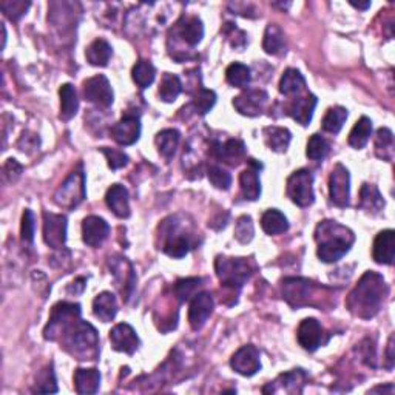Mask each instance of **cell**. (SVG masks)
Masks as SVG:
<instances>
[{
	"mask_svg": "<svg viewBox=\"0 0 395 395\" xmlns=\"http://www.w3.org/2000/svg\"><path fill=\"white\" fill-rule=\"evenodd\" d=\"M306 380V374L302 372L301 369H295L292 372L282 374L278 377V380L273 381L275 385H280V389L276 391H286V392H302V387H298V385H305Z\"/></svg>",
	"mask_w": 395,
	"mask_h": 395,
	"instance_id": "b9f144b4",
	"label": "cell"
},
{
	"mask_svg": "<svg viewBox=\"0 0 395 395\" xmlns=\"http://www.w3.org/2000/svg\"><path fill=\"white\" fill-rule=\"evenodd\" d=\"M180 35L182 37V41L189 44L190 47H196L204 37V25L201 22V19L196 16L186 19V22H184V25H181L180 28Z\"/></svg>",
	"mask_w": 395,
	"mask_h": 395,
	"instance_id": "d590c367",
	"label": "cell"
},
{
	"mask_svg": "<svg viewBox=\"0 0 395 395\" xmlns=\"http://www.w3.org/2000/svg\"><path fill=\"white\" fill-rule=\"evenodd\" d=\"M285 32L278 25L271 23L267 25L264 31V39H262V48L267 55H280L285 50Z\"/></svg>",
	"mask_w": 395,
	"mask_h": 395,
	"instance_id": "e575fe53",
	"label": "cell"
},
{
	"mask_svg": "<svg viewBox=\"0 0 395 395\" xmlns=\"http://www.w3.org/2000/svg\"><path fill=\"white\" fill-rule=\"evenodd\" d=\"M102 153L107 157V162H108V167L111 170H117V168H122L128 164V156L122 153L119 150H115V148H108V147H102L101 148Z\"/></svg>",
	"mask_w": 395,
	"mask_h": 395,
	"instance_id": "816d5d0a",
	"label": "cell"
},
{
	"mask_svg": "<svg viewBox=\"0 0 395 395\" xmlns=\"http://www.w3.org/2000/svg\"><path fill=\"white\" fill-rule=\"evenodd\" d=\"M79 320H81V306L75 302H59L52 307L44 337L47 340H57L61 335L67 334Z\"/></svg>",
	"mask_w": 395,
	"mask_h": 395,
	"instance_id": "8992f818",
	"label": "cell"
},
{
	"mask_svg": "<svg viewBox=\"0 0 395 395\" xmlns=\"http://www.w3.org/2000/svg\"><path fill=\"white\" fill-rule=\"evenodd\" d=\"M35 215L30 209H26L22 216V224H21V236L23 242H28V244H32L35 241Z\"/></svg>",
	"mask_w": 395,
	"mask_h": 395,
	"instance_id": "f907efd6",
	"label": "cell"
},
{
	"mask_svg": "<svg viewBox=\"0 0 395 395\" xmlns=\"http://www.w3.org/2000/svg\"><path fill=\"white\" fill-rule=\"evenodd\" d=\"M371 394H375V392H387V394H392L394 392V386L392 385H387V386H377V387H374V389L369 391Z\"/></svg>",
	"mask_w": 395,
	"mask_h": 395,
	"instance_id": "11a10c76",
	"label": "cell"
},
{
	"mask_svg": "<svg viewBox=\"0 0 395 395\" xmlns=\"http://www.w3.org/2000/svg\"><path fill=\"white\" fill-rule=\"evenodd\" d=\"M269 95L264 90H247L242 91L240 96L233 99V107L238 110V113L255 117L260 116L264 110V105L267 104Z\"/></svg>",
	"mask_w": 395,
	"mask_h": 395,
	"instance_id": "5bb4252c",
	"label": "cell"
},
{
	"mask_svg": "<svg viewBox=\"0 0 395 395\" xmlns=\"http://www.w3.org/2000/svg\"><path fill=\"white\" fill-rule=\"evenodd\" d=\"M347 110L345 107H334L329 108L327 113L322 119V130L327 131V133H338V131L343 128V125L347 119Z\"/></svg>",
	"mask_w": 395,
	"mask_h": 395,
	"instance_id": "ab89813d",
	"label": "cell"
},
{
	"mask_svg": "<svg viewBox=\"0 0 395 395\" xmlns=\"http://www.w3.org/2000/svg\"><path fill=\"white\" fill-rule=\"evenodd\" d=\"M360 209L367 215H380L385 209V200L374 184H363L360 190Z\"/></svg>",
	"mask_w": 395,
	"mask_h": 395,
	"instance_id": "cb8c5ba5",
	"label": "cell"
},
{
	"mask_svg": "<svg viewBox=\"0 0 395 395\" xmlns=\"http://www.w3.org/2000/svg\"><path fill=\"white\" fill-rule=\"evenodd\" d=\"M386 295L387 285L383 276L377 272L367 271L349 293L346 306L355 317L371 320L380 312Z\"/></svg>",
	"mask_w": 395,
	"mask_h": 395,
	"instance_id": "6da1fadb",
	"label": "cell"
},
{
	"mask_svg": "<svg viewBox=\"0 0 395 395\" xmlns=\"http://www.w3.org/2000/svg\"><path fill=\"white\" fill-rule=\"evenodd\" d=\"M202 280L201 278H182V280H177L176 281V286H175V293L177 296V300L181 302L187 301L190 298H193V296L198 293V287L201 286Z\"/></svg>",
	"mask_w": 395,
	"mask_h": 395,
	"instance_id": "ee69618b",
	"label": "cell"
},
{
	"mask_svg": "<svg viewBox=\"0 0 395 395\" xmlns=\"http://www.w3.org/2000/svg\"><path fill=\"white\" fill-rule=\"evenodd\" d=\"M93 314L95 317L104 322L113 321L117 314L116 296L111 292L99 293L93 300Z\"/></svg>",
	"mask_w": 395,
	"mask_h": 395,
	"instance_id": "484cf974",
	"label": "cell"
},
{
	"mask_svg": "<svg viewBox=\"0 0 395 395\" xmlns=\"http://www.w3.org/2000/svg\"><path fill=\"white\" fill-rule=\"evenodd\" d=\"M216 102V93L213 90H206L202 88L200 93L196 95L193 105H195V110L198 111L200 115H207L210 110L213 108V105Z\"/></svg>",
	"mask_w": 395,
	"mask_h": 395,
	"instance_id": "681fc988",
	"label": "cell"
},
{
	"mask_svg": "<svg viewBox=\"0 0 395 395\" xmlns=\"http://www.w3.org/2000/svg\"><path fill=\"white\" fill-rule=\"evenodd\" d=\"M59 96H61V119L70 121L75 117L79 110V101L76 90L71 84H64L61 90H59Z\"/></svg>",
	"mask_w": 395,
	"mask_h": 395,
	"instance_id": "1f68e13d",
	"label": "cell"
},
{
	"mask_svg": "<svg viewBox=\"0 0 395 395\" xmlns=\"http://www.w3.org/2000/svg\"><path fill=\"white\" fill-rule=\"evenodd\" d=\"M75 386L77 394H96L101 386V374L97 369L91 367V369H79L75 372Z\"/></svg>",
	"mask_w": 395,
	"mask_h": 395,
	"instance_id": "4316f807",
	"label": "cell"
},
{
	"mask_svg": "<svg viewBox=\"0 0 395 395\" xmlns=\"http://www.w3.org/2000/svg\"><path fill=\"white\" fill-rule=\"evenodd\" d=\"M386 369L387 371L394 369V335L389 337V343H387L386 349Z\"/></svg>",
	"mask_w": 395,
	"mask_h": 395,
	"instance_id": "db71d44e",
	"label": "cell"
},
{
	"mask_svg": "<svg viewBox=\"0 0 395 395\" xmlns=\"http://www.w3.org/2000/svg\"><path fill=\"white\" fill-rule=\"evenodd\" d=\"M105 202H107L108 209L113 212L117 218L125 220L130 216V200L127 189L121 184H113L108 189L107 195H105Z\"/></svg>",
	"mask_w": 395,
	"mask_h": 395,
	"instance_id": "7402d4cb",
	"label": "cell"
},
{
	"mask_svg": "<svg viewBox=\"0 0 395 395\" xmlns=\"http://www.w3.org/2000/svg\"><path fill=\"white\" fill-rule=\"evenodd\" d=\"M85 196H87V190H85V173L82 166H79V168L71 172L67 176V180L61 184V187L56 190L55 202L59 207L75 209L85 200Z\"/></svg>",
	"mask_w": 395,
	"mask_h": 395,
	"instance_id": "52a82bcc",
	"label": "cell"
},
{
	"mask_svg": "<svg viewBox=\"0 0 395 395\" xmlns=\"http://www.w3.org/2000/svg\"><path fill=\"white\" fill-rule=\"evenodd\" d=\"M261 227L267 235H280L287 232L289 222L285 215L276 209H269L267 212L262 215L261 218Z\"/></svg>",
	"mask_w": 395,
	"mask_h": 395,
	"instance_id": "836d02e7",
	"label": "cell"
},
{
	"mask_svg": "<svg viewBox=\"0 0 395 395\" xmlns=\"http://www.w3.org/2000/svg\"><path fill=\"white\" fill-rule=\"evenodd\" d=\"M317 255L322 262H337L351 250L355 235L351 229L341 226L337 221H321L315 229Z\"/></svg>",
	"mask_w": 395,
	"mask_h": 395,
	"instance_id": "7a4b0ae2",
	"label": "cell"
},
{
	"mask_svg": "<svg viewBox=\"0 0 395 395\" xmlns=\"http://www.w3.org/2000/svg\"><path fill=\"white\" fill-rule=\"evenodd\" d=\"M162 252L172 258H184L193 249V235L187 230L184 232L182 224L176 222V218H168L162 222Z\"/></svg>",
	"mask_w": 395,
	"mask_h": 395,
	"instance_id": "5b68a950",
	"label": "cell"
},
{
	"mask_svg": "<svg viewBox=\"0 0 395 395\" xmlns=\"http://www.w3.org/2000/svg\"><path fill=\"white\" fill-rule=\"evenodd\" d=\"M30 2H23V0H3L0 3V8H2L5 16L10 17L11 21H19L25 15L26 10L30 8Z\"/></svg>",
	"mask_w": 395,
	"mask_h": 395,
	"instance_id": "c3c4849f",
	"label": "cell"
},
{
	"mask_svg": "<svg viewBox=\"0 0 395 395\" xmlns=\"http://www.w3.org/2000/svg\"><path fill=\"white\" fill-rule=\"evenodd\" d=\"M207 177L209 181L220 190H229L230 186H232V176H230V173L226 172L222 167L216 166V164L209 166Z\"/></svg>",
	"mask_w": 395,
	"mask_h": 395,
	"instance_id": "bcb514c9",
	"label": "cell"
},
{
	"mask_svg": "<svg viewBox=\"0 0 395 395\" xmlns=\"http://www.w3.org/2000/svg\"><path fill=\"white\" fill-rule=\"evenodd\" d=\"M296 335H298L300 346L309 352H315L320 346L326 343L325 331H322L321 325L315 318L302 320Z\"/></svg>",
	"mask_w": 395,
	"mask_h": 395,
	"instance_id": "e0dca14e",
	"label": "cell"
},
{
	"mask_svg": "<svg viewBox=\"0 0 395 395\" xmlns=\"http://www.w3.org/2000/svg\"><path fill=\"white\" fill-rule=\"evenodd\" d=\"M111 52H113V50H111V45L107 41L96 39L88 45L87 51H85V57L95 67H107Z\"/></svg>",
	"mask_w": 395,
	"mask_h": 395,
	"instance_id": "f546056e",
	"label": "cell"
},
{
	"mask_svg": "<svg viewBox=\"0 0 395 395\" xmlns=\"http://www.w3.org/2000/svg\"><path fill=\"white\" fill-rule=\"evenodd\" d=\"M226 79L232 87L244 88L249 85L252 76H250V68L247 65L235 62L232 65H229V68L226 70Z\"/></svg>",
	"mask_w": 395,
	"mask_h": 395,
	"instance_id": "60d3db41",
	"label": "cell"
},
{
	"mask_svg": "<svg viewBox=\"0 0 395 395\" xmlns=\"http://www.w3.org/2000/svg\"><path fill=\"white\" fill-rule=\"evenodd\" d=\"M182 91V84L176 75L166 73L160 84V97L164 102H175Z\"/></svg>",
	"mask_w": 395,
	"mask_h": 395,
	"instance_id": "74e56055",
	"label": "cell"
},
{
	"mask_svg": "<svg viewBox=\"0 0 395 395\" xmlns=\"http://www.w3.org/2000/svg\"><path fill=\"white\" fill-rule=\"evenodd\" d=\"M255 235V227H253V221L250 218L249 215H242L238 218L235 224V238L238 240L241 244H247L253 240Z\"/></svg>",
	"mask_w": 395,
	"mask_h": 395,
	"instance_id": "f6af8a7d",
	"label": "cell"
},
{
	"mask_svg": "<svg viewBox=\"0 0 395 395\" xmlns=\"http://www.w3.org/2000/svg\"><path fill=\"white\" fill-rule=\"evenodd\" d=\"M329 150H331V146H329V142L325 139V137H322L321 135H312L311 139H309L307 142L306 155L309 160L321 161L327 156Z\"/></svg>",
	"mask_w": 395,
	"mask_h": 395,
	"instance_id": "7bdbcfd3",
	"label": "cell"
},
{
	"mask_svg": "<svg viewBox=\"0 0 395 395\" xmlns=\"http://www.w3.org/2000/svg\"><path fill=\"white\" fill-rule=\"evenodd\" d=\"M215 271L221 281V286L227 289H241L253 273L252 262L246 258H227L218 256L215 261Z\"/></svg>",
	"mask_w": 395,
	"mask_h": 395,
	"instance_id": "277c9868",
	"label": "cell"
},
{
	"mask_svg": "<svg viewBox=\"0 0 395 395\" xmlns=\"http://www.w3.org/2000/svg\"><path fill=\"white\" fill-rule=\"evenodd\" d=\"M110 343L115 351L131 355L136 352L137 346H139V338H137L133 327L127 322H121V325H116L110 331Z\"/></svg>",
	"mask_w": 395,
	"mask_h": 395,
	"instance_id": "ac0fdd59",
	"label": "cell"
},
{
	"mask_svg": "<svg viewBox=\"0 0 395 395\" xmlns=\"http://www.w3.org/2000/svg\"><path fill=\"white\" fill-rule=\"evenodd\" d=\"M374 261L378 264L391 266L395 256V233L392 229L383 230L377 235L372 247Z\"/></svg>",
	"mask_w": 395,
	"mask_h": 395,
	"instance_id": "44dd1931",
	"label": "cell"
},
{
	"mask_svg": "<svg viewBox=\"0 0 395 395\" xmlns=\"http://www.w3.org/2000/svg\"><path fill=\"white\" fill-rule=\"evenodd\" d=\"M375 151L385 161H392L394 156V135L389 128H380L375 136Z\"/></svg>",
	"mask_w": 395,
	"mask_h": 395,
	"instance_id": "f35d334b",
	"label": "cell"
},
{
	"mask_svg": "<svg viewBox=\"0 0 395 395\" xmlns=\"http://www.w3.org/2000/svg\"><path fill=\"white\" fill-rule=\"evenodd\" d=\"M57 385H56V377L52 367L48 366L47 369H44L37 377L36 387L32 389V392H41V394H48V392H57Z\"/></svg>",
	"mask_w": 395,
	"mask_h": 395,
	"instance_id": "7dc6e473",
	"label": "cell"
},
{
	"mask_svg": "<svg viewBox=\"0 0 395 395\" xmlns=\"http://www.w3.org/2000/svg\"><path fill=\"white\" fill-rule=\"evenodd\" d=\"M44 241L52 249H62L67 241V216L44 212Z\"/></svg>",
	"mask_w": 395,
	"mask_h": 395,
	"instance_id": "8fae6325",
	"label": "cell"
},
{
	"mask_svg": "<svg viewBox=\"0 0 395 395\" xmlns=\"http://www.w3.org/2000/svg\"><path fill=\"white\" fill-rule=\"evenodd\" d=\"M351 5L355 6V8H358V10H367V8H369V6H371V2H365V3H361V2H358V3L351 2Z\"/></svg>",
	"mask_w": 395,
	"mask_h": 395,
	"instance_id": "9f6ffc18",
	"label": "cell"
},
{
	"mask_svg": "<svg viewBox=\"0 0 395 395\" xmlns=\"http://www.w3.org/2000/svg\"><path fill=\"white\" fill-rule=\"evenodd\" d=\"M262 168L255 160H249V167L240 175L241 193L247 201H256L261 195V182L258 172Z\"/></svg>",
	"mask_w": 395,
	"mask_h": 395,
	"instance_id": "ffe728a7",
	"label": "cell"
},
{
	"mask_svg": "<svg viewBox=\"0 0 395 395\" xmlns=\"http://www.w3.org/2000/svg\"><path fill=\"white\" fill-rule=\"evenodd\" d=\"M22 166L19 164L16 160H8L5 164V167H3V172H5V176L8 177V181L10 182H15L19 176L22 175Z\"/></svg>",
	"mask_w": 395,
	"mask_h": 395,
	"instance_id": "f5cc1de1",
	"label": "cell"
},
{
	"mask_svg": "<svg viewBox=\"0 0 395 395\" xmlns=\"http://www.w3.org/2000/svg\"><path fill=\"white\" fill-rule=\"evenodd\" d=\"M213 155L232 166H238L246 156V146L240 139H229L224 144H215Z\"/></svg>",
	"mask_w": 395,
	"mask_h": 395,
	"instance_id": "d4e9b609",
	"label": "cell"
},
{
	"mask_svg": "<svg viewBox=\"0 0 395 395\" xmlns=\"http://www.w3.org/2000/svg\"><path fill=\"white\" fill-rule=\"evenodd\" d=\"M131 77H133V81L141 90L148 88L150 85L155 82V77H156L155 65L148 61L136 62L133 70H131Z\"/></svg>",
	"mask_w": 395,
	"mask_h": 395,
	"instance_id": "8d00e7d4",
	"label": "cell"
},
{
	"mask_svg": "<svg viewBox=\"0 0 395 395\" xmlns=\"http://www.w3.org/2000/svg\"><path fill=\"white\" fill-rule=\"evenodd\" d=\"M213 296L209 292H200L193 296L189 307V322L193 331H200L206 325V321L213 312Z\"/></svg>",
	"mask_w": 395,
	"mask_h": 395,
	"instance_id": "2e32d148",
	"label": "cell"
},
{
	"mask_svg": "<svg viewBox=\"0 0 395 395\" xmlns=\"http://www.w3.org/2000/svg\"><path fill=\"white\" fill-rule=\"evenodd\" d=\"M84 96L88 102L101 108L111 107V104L115 101L113 88H111L108 79L104 75L93 76L84 82Z\"/></svg>",
	"mask_w": 395,
	"mask_h": 395,
	"instance_id": "9c48e42d",
	"label": "cell"
},
{
	"mask_svg": "<svg viewBox=\"0 0 395 395\" xmlns=\"http://www.w3.org/2000/svg\"><path fill=\"white\" fill-rule=\"evenodd\" d=\"M329 196L337 207H347L351 198V176L343 164H337L329 176Z\"/></svg>",
	"mask_w": 395,
	"mask_h": 395,
	"instance_id": "30bf717a",
	"label": "cell"
},
{
	"mask_svg": "<svg viewBox=\"0 0 395 395\" xmlns=\"http://www.w3.org/2000/svg\"><path fill=\"white\" fill-rule=\"evenodd\" d=\"M110 226L101 216H87L82 222V240L90 247H99L108 238Z\"/></svg>",
	"mask_w": 395,
	"mask_h": 395,
	"instance_id": "d6986e66",
	"label": "cell"
},
{
	"mask_svg": "<svg viewBox=\"0 0 395 395\" xmlns=\"http://www.w3.org/2000/svg\"><path fill=\"white\" fill-rule=\"evenodd\" d=\"M64 347L77 360H96L99 357V337L96 329L90 322L79 320L64 335Z\"/></svg>",
	"mask_w": 395,
	"mask_h": 395,
	"instance_id": "3957f363",
	"label": "cell"
},
{
	"mask_svg": "<svg viewBox=\"0 0 395 395\" xmlns=\"http://www.w3.org/2000/svg\"><path fill=\"white\" fill-rule=\"evenodd\" d=\"M180 139H181L180 131L175 128H167L160 131L155 139L157 151H160L166 160H170V157H173L177 146H180Z\"/></svg>",
	"mask_w": 395,
	"mask_h": 395,
	"instance_id": "d6a6232c",
	"label": "cell"
},
{
	"mask_svg": "<svg viewBox=\"0 0 395 395\" xmlns=\"http://www.w3.org/2000/svg\"><path fill=\"white\" fill-rule=\"evenodd\" d=\"M306 91V79L296 68H287L281 76L280 93L285 96L300 95Z\"/></svg>",
	"mask_w": 395,
	"mask_h": 395,
	"instance_id": "f1b7e54d",
	"label": "cell"
},
{
	"mask_svg": "<svg viewBox=\"0 0 395 395\" xmlns=\"http://www.w3.org/2000/svg\"><path fill=\"white\" fill-rule=\"evenodd\" d=\"M287 196L300 207H309L314 204V176L309 170H296L287 177Z\"/></svg>",
	"mask_w": 395,
	"mask_h": 395,
	"instance_id": "ba28073f",
	"label": "cell"
},
{
	"mask_svg": "<svg viewBox=\"0 0 395 395\" xmlns=\"http://www.w3.org/2000/svg\"><path fill=\"white\" fill-rule=\"evenodd\" d=\"M282 298L293 307L309 305V296L312 295L314 285L302 278H286L281 285Z\"/></svg>",
	"mask_w": 395,
	"mask_h": 395,
	"instance_id": "9a60e30c",
	"label": "cell"
},
{
	"mask_svg": "<svg viewBox=\"0 0 395 395\" xmlns=\"http://www.w3.org/2000/svg\"><path fill=\"white\" fill-rule=\"evenodd\" d=\"M318 99L317 96H314L311 93H306L305 96H301L298 99L289 105L287 115L292 116L293 119L301 124V125H309V122L312 121L315 107H317Z\"/></svg>",
	"mask_w": 395,
	"mask_h": 395,
	"instance_id": "603a6c76",
	"label": "cell"
},
{
	"mask_svg": "<svg viewBox=\"0 0 395 395\" xmlns=\"http://www.w3.org/2000/svg\"><path fill=\"white\" fill-rule=\"evenodd\" d=\"M261 354L253 345H246L238 349L230 360V366L244 377H252L261 369Z\"/></svg>",
	"mask_w": 395,
	"mask_h": 395,
	"instance_id": "4fadbf2b",
	"label": "cell"
},
{
	"mask_svg": "<svg viewBox=\"0 0 395 395\" xmlns=\"http://www.w3.org/2000/svg\"><path fill=\"white\" fill-rule=\"evenodd\" d=\"M111 137L119 146H133L141 136V119L139 115L127 113L122 116L119 122H116L110 130Z\"/></svg>",
	"mask_w": 395,
	"mask_h": 395,
	"instance_id": "7c38bea8",
	"label": "cell"
},
{
	"mask_svg": "<svg viewBox=\"0 0 395 395\" xmlns=\"http://www.w3.org/2000/svg\"><path fill=\"white\" fill-rule=\"evenodd\" d=\"M372 135V121L367 116H361L349 133V146L355 150L363 148Z\"/></svg>",
	"mask_w": 395,
	"mask_h": 395,
	"instance_id": "4dcf8cb0",
	"label": "cell"
},
{
	"mask_svg": "<svg viewBox=\"0 0 395 395\" xmlns=\"http://www.w3.org/2000/svg\"><path fill=\"white\" fill-rule=\"evenodd\" d=\"M262 135H264V141L267 144V147L276 153H285L287 150L289 144L292 141V133L285 127H266L262 130Z\"/></svg>",
	"mask_w": 395,
	"mask_h": 395,
	"instance_id": "83f0119b",
	"label": "cell"
}]
</instances>
